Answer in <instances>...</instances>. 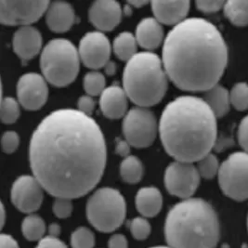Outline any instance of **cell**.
<instances>
[{
	"label": "cell",
	"mask_w": 248,
	"mask_h": 248,
	"mask_svg": "<svg viewBox=\"0 0 248 248\" xmlns=\"http://www.w3.org/2000/svg\"><path fill=\"white\" fill-rule=\"evenodd\" d=\"M218 184L227 197L243 202L248 199V154L235 152L220 164Z\"/></svg>",
	"instance_id": "ba28073f"
},
{
	"label": "cell",
	"mask_w": 248,
	"mask_h": 248,
	"mask_svg": "<svg viewBox=\"0 0 248 248\" xmlns=\"http://www.w3.org/2000/svg\"><path fill=\"white\" fill-rule=\"evenodd\" d=\"M61 226L58 223H51L47 228V232L49 236L57 237L59 238V235L61 234Z\"/></svg>",
	"instance_id": "b9f144b4"
},
{
	"label": "cell",
	"mask_w": 248,
	"mask_h": 248,
	"mask_svg": "<svg viewBox=\"0 0 248 248\" xmlns=\"http://www.w3.org/2000/svg\"><path fill=\"white\" fill-rule=\"evenodd\" d=\"M80 56L75 45L67 39L49 41L42 50L40 67L43 77L51 85L63 88L78 78Z\"/></svg>",
	"instance_id": "8992f818"
},
{
	"label": "cell",
	"mask_w": 248,
	"mask_h": 248,
	"mask_svg": "<svg viewBox=\"0 0 248 248\" xmlns=\"http://www.w3.org/2000/svg\"><path fill=\"white\" fill-rule=\"evenodd\" d=\"M0 248H20L17 241L13 237L2 233L0 236Z\"/></svg>",
	"instance_id": "60d3db41"
},
{
	"label": "cell",
	"mask_w": 248,
	"mask_h": 248,
	"mask_svg": "<svg viewBox=\"0 0 248 248\" xmlns=\"http://www.w3.org/2000/svg\"><path fill=\"white\" fill-rule=\"evenodd\" d=\"M46 231L44 219L35 214H29L24 217L22 222L23 236L30 242H39L45 237Z\"/></svg>",
	"instance_id": "d4e9b609"
},
{
	"label": "cell",
	"mask_w": 248,
	"mask_h": 248,
	"mask_svg": "<svg viewBox=\"0 0 248 248\" xmlns=\"http://www.w3.org/2000/svg\"><path fill=\"white\" fill-rule=\"evenodd\" d=\"M164 181L171 195L185 200L197 191L201 176L193 163L175 161L167 168Z\"/></svg>",
	"instance_id": "30bf717a"
},
{
	"label": "cell",
	"mask_w": 248,
	"mask_h": 248,
	"mask_svg": "<svg viewBox=\"0 0 248 248\" xmlns=\"http://www.w3.org/2000/svg\"><path fill=\"white\" fill-rule=\"evenodd\" d=\"M203 101L212 110L217 118H221L229 113L232 103L230 91L222 85L217 84L204 92Z\"/></svg>",
	"instance_id": "7402d4cb"
},
{
	"label": "cell",
	"mask_w": 248,
	"mask_h": 248,
	"mask_svg": "<svg viewBox=\"0 0 248 248\" xmlns=\"http://www.w3.org/2000/svg\"><path fill=\"white\" fill-rule=\"evenodd\" d=\"M237 139L243 151L248 154V114L240 122L237 130Z\"/></svg>",
	"instance_id": "e575fe53"
},
{
	"label": "cell",
	"mask_w": 248,
	"mask_h": 248,
	"mask_svg": "<svg viewBox=\"0 0 248 248\" xmlns=\"http://www.w3.org/2000/svg\"><path fill=\"white\" fill-rule=\"evenodd\" d=\"M44 191V188L34 176H21L12 184V203L23 213L34 214L42 204Z\"/></svg>",
	"instance_id": "7c38bea8"
},
{
	"label": "cell",
	"mask_w": 248,
	"mask_h": 248,
	"mask_svg": "<svg viewBox=\"0 0 248 248\" xmlns=\"http://www.w3.org/2000/svg\"><path fill=\"white\" fill-rule=\"evenodd\" d=\"M17 97L19 103L26 110L35 111L42 108L48 97L45 78L36 73L22 76L17 84Z\"/></svg>",
	"instance_id": "5bb4252c"
},
{
	"label": "cell",
	"mask_w": 248,
	"mask_h": 248,
	"mask_svg": "<svg viewBox=\"0 0 248 248\" xmlns=\"http://www.w3.org/2000/svg\"><path fill=\"white\" fill-rule=\"evenodd\" d=\"M127 95L124 89L118 86L106 88L101 95L100 105L104 116L110 119H118L126 114Z\"/></svg>",
	"instance_id": "d6986e66"
},
{
	"label": "cell",
	"mask_w": 248,
	"mask_h": 248,
	"mask_svg": "<svg viewBox=\"0 0 248 248\" xmlns=\"http://www.w3.org/2000/svg\"><path fill=\"white\" fill-rule=\"evenodd\" d=\"M138 45L136 36L129 32H124L113 40V52L117 58L127 62L138 53Z\"/></svg>",
	"instance_id": "603a6c76"
},
{
	"label": "cell",
	"mask_w": 248,
	"mask_h": 248,
	"mask_svg": "<svg viewBox=\"0 0 248 248\" xmlns=\"http://www.w3.org/2000/svg\"><path fill=\"white\" fill-rule=\"evenodd\" d=\"M232 106L237 111L248 109V84L238 82L230 91Z\"/></svg>",
	"instance_id": "f1b7e54d"
},
{
	"label": "cell",
	"mask_w": 248,
	"mask_h": 248,
	"mask_svg": "<svg viewBox=\"0 0 248 248\" xmlns=\"http://www.w3.org/2000/svg\"><path fill=\"white\" fill-rule=\"evenodd\" d=\"M78 106V111L87 115H90L95 108V102L90 95H84L79 98Z\"/></svg>",
	"instance_id": "74e56055"
},
{
	"label": "cell",
	"mask_w": 248,
	"mask_h": 248,
	"mask_svg": "<svg viewBox=\"0 0 248 248\" xmlns=\"http://www.w3.org/2000/svg\"><path fill=\"white\" fill-rule=\"evenodd\" d=\"M20 144V138L14 131H6L2 136L1 146L5 154L14 153Z\"/></svg>",
	"instance_id": "836d02e7"
},
{
	"label": "cell",
	"mask_w": 248,
	"mask_h": 248,
	"mask_svg": "<svg viewBox=\"0 0 248 248\" xmlns=\"http://www.w3.org/2000/svg\"><path fill=\"white\" fill-rule=\"evenodd\" d=\"M196 163L197 164L195 166L201 178L205 180H212L216 176H217L220 164L214 154L209 153Z\"/></svg>",
	"instance_id": "4316f807"
},
{
	"label": "cell",
	"mask_w": 248,
	"mask_h": 248,
	"mask_svg": "<svg viewBox=\"0 0 248 248\" xmlns=\"http://www.w3.org/2000/svg\"><path fill=\"white\" fill-rule=\"evenodd\" d=\"M105 69H106V73H107L108 75H113L114 72H115V64H114L113 62H109L107 63V65L105 66Z\"/></svg>",
	"instance_id": "7bdbcfd3"
},
{
	"label": "cell",
	"mask_w": 248,
	"mask_h": 248,
	"mask_svg": "<svg viewBox=\"0 0 248 248\" xmlns=\"http://www.w3.org/2000/svg\"><path fill=\"white\" fill-rule=\"evenodd\" d=\"M105 78L100 72H90L84 78V89L91 97L102 95L105 90Z\"/></svg>",
	"instance_id": "f546056e"
},
{
	"label": "cell",
	"mask_w": 248,
	"mask_h": 248,
	"mask_svg": "<svg viewBox=\"0 0 248 248\" xmlns=\"http://www.w3.org/2000/svg\"><path fill=\"white\" fill-rule=\"evenodd\" d=\"M220 234L214 207L201 198L175 204L165 223V237L171 248H216Z\"/></svg>",
	"instance_id": "277c9868"
},
{
	"label": "cell",
	"mask_w": 248,
	"mask_h": 248,
	"mask_svg": "<svg viewBox=\"0 0 248 248\" xmlns=\"http://www.w3.org/2000/svg\"><path fill=\"white\" fill-rule=\"evenodd\" d=\"M107 159L105 139L90 115L61 109L36 126L29 147L35 179L54 197L76 199L100 182Z\"/></svg>",
	"instance_id": "6da1fadb"
},
{
	"label": "cell",
	"mask_w": 248,
	"mask_h": 248,
	"mask_svg": "<svg viewBox=\"0 0 248 248\" xmlns=\"http://www.w3.org/2000/svg\"><path fill=\"white\" fill-rule=\"evenodd\" d=\"M46 22L52 32L65 33L75 24L76 13L67 2H53L49 4L46 12Z\"/></svg>",
	"instance_id": "ac0fdd59"
},
{
	"label": "cell",
	"mask_w": 248,
	"mask_h": 248,
	"mask_svg": "<svg viewBox=\"0 0 248 248\" xmlns=\"http://www.w3.org/2000/svg\"><path fill=\"white\" fill-rule=\"evenodd\" d=\"M228 46L218 28L202 18L174 26L163 46L169 78L182 91L205 92L218 84L228 64Z\"/></svg>",
	"instance_id": "7a4b0ae2"
},
{
	"label": "cell",
	"mask_w": 248,
	"mask_h": 248,
	"mask_svg": "<svg viewBox=\"0 0 248 248\" xmlns=\"http://www.w3.org/2000/svg\"><path fill=\"white\" fill-rule=\"evenodd\" d=\"M87 217L91 225L101 232H113L124 223L126 203L121 192L113 188H101L87 203Z\"/></svg>",
	"instance_id": "52a82bcc"
},
{
	"label": "cell",
	"mask_w": 248,
	"mask_h": 248,
	"mask_svg": "<svg viewBox=\"0 0 248 248\" xmlns=\"http://www.w3.org/2000/svg\"><path fill=\"white\" fill-rule=\"evenodd\" d=\"M162 60L150 51L139 52L126 62L123 85L128 99L140 107H151L162 101L169 87Z\"/></svg>",
	"instance_id": "5b68a950"
},
{
	"label": "cell",
	"mask_w": 248,
	"mask_h": 248,
	"mask_svg": "<svg viewBox=\"0 0 248 248\" xmlns=\"http://www.w3.org/2000/svg\"><path fill=\"white\" fill-rule=\"evenodd\" d=\"M148 3H149V2H147V1H130V2H129L130 5H132V6H134V7H137V8L143 7V6H145Z\"/></svg>",
	"instance_id": "ee69618b"
},
{
	"label": "cell",
	"mask_w": 248,
	"mask_h": 248,
	"mask_svg": "<svg viewBox=\"0 0 248 248\" xmlns=\"http://www.w3.org/2000/svg\"><path fill=\"white\" fill-rule=\"evenodd\" d=\"M129 229L132 236L139 241L145 240L152 232L151 224L144 217H137L133 218L129 224Z\"/></svg>",
	"instance_id": "1f68e13d"
},
{
	"label": "cell",
	"mask_w": 248,
	"mask_h": 248,
	"mask_svg": "<svg viewBox=\"0 0 248 248\" xmlns=\"http://www.w3.org/2000/svg\"><path fill=\"white\" fill-rule=\"evenodd\" d=\"M95 246V235L87 227H79L71 235L72 248H93Z\"/></svg>",
	"instance_id": "4dcf8cb0"
},
{
	"label": "cell",
	"mask_w": 248,
	"mask_h": 248,
	"mask_svg": "<svg viewBox=\"0 0 248 248\" xmlns=\"http://www.w3.org/2000/svg\"><path fill=\"white\" fill-rule=\"evenodd\" d=\"M20 103L12 97L2 98L1 101V121L4 124H13L20 116Z\"/></svg>",
	"instance_id": "83f0119b"
},
{
	"label": "cell",
	"mask_w": 248,
	"mask_h": 248,
	"mask_svg": "<svg viewBox=\"0 0 248 248\" xmlns=\"http://www.w3.org/2000/svg\"><path fill=\"white\" fill-rule=\"evenodd\" d=\"M120 175L122 180L126 183L136 184L140 182L143 176L142 163L134 155L124 158L120 165Z\"/></svg>",
	"instance_id": "484cf974"
},
{
	"label": "cell",
	"mask_w": 248,
	"mask_h": 248,
	"mask_svg": "<svg viewBox=\"0 0 248 248\" xmlns=\"http://www.w3.org/2000/svg\"><path fill=\"white\" fill-rule=\"evenodd\" d=\"M217 117L203 99L181 96L161 114L159 133L166 152L176 161L195 163L214 149Z\"/></svg>",
	"instance_id": "3957f363"
},
{
	"label": "cell",
	"mask_w": 248,
	"mask_h": 248,
	"mask_svg": "<svg viewBox=\"0 0 248 248\" xmlns=\"http://www.w3.org/2000/svg\"><path fill=\"white\" fill-rule=\"evenodd\" d=\"M150 248H171L170 247H164V246H157V247H153Z\"/></svg>",
	"instance_id": "bcb514c9"
},
{
	"label": "cell",
	"mask_w": 248,
	"mask_h": 248,
	"mask_svg": "<svg viewBox=\"0 0 248 248\" xmlns=\"http://www.w3.org/2000/svg\"><path fill=\"white\" fill-rule=\"evenodd\" d=\"M130 147L131 145L125 140H121L118 139L116 140V153L122 156V157L126 158L130 155Z\"/></svg>",
	"instance_id": "ab89813d"
},
{
	"label": "cell",
	"mask_w": 248,
	"mask_h": 248,
	"mask_svg": "<svg viewBox=\"0 0 248 248\" xmlns=\"http://www.w3.org/2000/svg\"><path fill=\"white\" fill-rule=\"evenodd\" d=\"M53 213L59 218H67L73 213L72 199L57 197L52 206Z\"/></svg>",
	"instance_id": "d6a6232c"
},
{
	"label": "cell",
	"mask_w": 248,
	"mask_h": 248,
	"mask_svg": "<svg viewBox=\"0 0 248 248\" xmlns=\"http://www.w3.org/2000/svg\"><path fill=\"white\" fill-rule=\"evenodd\" d=\"M14 52L23 62L34 59L42 47V36L40 32L33 26L20 27L12 38Z\"/></svg>",
	"instance_id": "2e32d148"
},
{
	"label": "cell",
	"mask_w": 248,
	"mask_h": 248,
	"mask_svg": "<svg viewBox=\"0 0 248 248\" xmlns=\"http://www.w3.org/2000/svg\"><path fill=\"white\" fill-rule=\"evenodd\" d=\"M78 52L85 66L97 70L105 67L110 62L112 46L107 36L102 32H91L80 40Z\"/></svg>",
	"instance_id": "4fadbf2b"
},
{
	"label": "cell",
	"mask_w": 248,
	"mask_h": 248,
	"mask_svg": "<svg viewBox=\"0 0 248 248\" xmlns=\"http://www.w3.org/2000/svg\"></svg>",
	"instance_id": "7dc6e473"
},
{
	"label": "cell",
	"mask_w": 248,
	"mask_h": 248,
	"mask_svg": "<svg viewBox=\"0 0 248 248\" xmlns=\"http://www.w3.org/2000/svg\"><path fill=\"white\" fill-rule=\"evenodd\" d=\"M108 248H128L127 239L123 234L115 233L108 241Z\"/></svg>",
	"instance_id": "f35d334b"
},
{
	"label": "cell",
	"mask_w": 248,
	"mask_h": 248,
	"mask_svg": "<svg viewBox=\"0 0 248 248\" xmlns=\"http://www.w3.org/2000/svg\"><path fill=\"white\" fill-rule=\"evenodd\" d=\"M223 11L232 24L239 27L248 26V0L227 1Z\"/></svg>",
	"instance_id": "cb8c5ba5"
},
{
	"label": "cell",
	"mask_w": 248,
	"mask_h": 248,
	"mask_svg": "<svg viewBox=\"0 0 248 248\" xmlns=\"http://www.w3.org/2000/svg\"><path fill=\"white\" fill-rule=\"evenodd\" d=\"M197 9L203 13H214L223 10L224 1H197L195 3Z\"/></svg>",
	"instance_id": "d590c367"
},
{
	"label": "cell",
	"mask_w": 248,
	"mask_h": 248,
	"mask_svg": "<svg viewBox=\"0 0 248 248\" xmlns=\"http://www.w3.org/2000/svg\"><path fill=\"white\" fill-rule=\"evenodd\" d=\"M124 140L135 148L151 146L157 135V121L154 113L137 106L125 114L123 121Z\"/></svg>",
	"instance_id": "9c48e42d"
},
{
	"label": "cell",
	"mask_w": 248,
	"mask_h": 248,
	"mask_svg": "<svg viewBox=\"0 0 248 248\" xmlns=\"http://www.w3.org/2000/svg\"><path fill=\"white\" fill-rule=\"evenodd\" d=\"M121 5L113 0H100L91 5L89 12L91 23L102 32L113 30L122 20Z\"/></svg>",
	"instance_id": "9a60e30c"
},
{
	"label": "cell",
	"mask_w": 248,
	"mask_h": 248,
	"mask_svg": "<svg viewBox=\"0 0 248 248\" xmlns=\"http://www.w3.org/2000/svg\"><path fill=\"white\" fill-rule=\"evenodd\" d=\"M189 1H154L152 9L155 19L161 24L178 25L186 20L190 11Z\"/></svg>",
	"instance_id": "e0dca14e"
},
{
	"label": "cell",
	"mask_w": 248,
	"mask_h": 248,
	"mask_svg": "<svg viewBox=\"0 0 248 248\" xmlns=\"http://www.w3.org/2000/svg\"><path fill=\"white\" fill-rule=\"evenodd\" d=\"M136 39L141 47L153 50L162 44L164 30L162 24L155 18H145L137 26Z\"/></svg>",
	"instance_id": "ffe728a7"
},
{
	"label": "cell",
	"mask_w": 248,
	"mask_h": 248,
	"mask_svg": "<svg viewBox=\"0 0 248 248\" xmlns=\"http://www.w3.org/2000/svg\"><path fill=\"white\" fill-rule=\"evenodd\" d=\"M35 248H68L66 245L57 237L47 235L40 240Z\"/></svg>",
	"instance_id": "8d00e7d4"
},
{
	"label": "cell",
	"mask_w": 248,
	"mask_h": 248,
	"mask_svg": "<svg viewBox=\"0 0 248 248\" xmlns=\"http://www.w3.org/2000/svg\"><path fill=\"white\" fill-rule=\"evenodd\" d=\"M5 218H6V214H5V207L3 203L1 204V226L3 227L5 224Z\"/></svg>",
	"instance_id": "f6af8a7d"
},
{
	"label": "cell",
	"mask_w": 248,
	"mask_h": 248,
	"mask_svg": "<svg viewBox=\"0 0 248 248\" xmlns=\"http://www.w3.org/2000/svg\"><path fill=\"white\" fill-rule=\"evenodd\" d=\"M48 1H0V21L10 26H29L46 12Z\"/></svg>",
	"instance_id": "8fae6325"
},
{
	"label": "cell",
	"mask_w": 248,
	"mask_h": 248,
	"mask_svg": "<svg viewBox=\"0 0 248 248\" xmlns=\"http://www.w3.org/2000/svg\"><path fill=\"white\" fill-rule=\"evenodd\" d=\"M163 206L162 193L155 187H144L139 190L136 195V207L144 217L157 216Z\"/></svg>",
	"instance_id": "44dd1931"
}]
</instances>
